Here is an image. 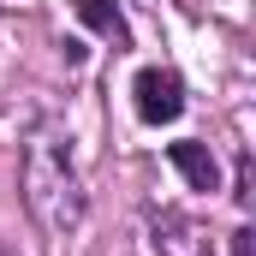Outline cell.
Masks as SVG:
<instances>
[{
	"label": "cell",
	"mask_w": 256,
	"mask_h": 256,
	"mask_svg": "<svg viewBox=\"0 0 256 256\" xmlns=\"http://www.w3.org/2000/svg\"><path fill=\"white\" fill-rule=\"evenodd\" d=\"M24 208L36 214V226L42 232H78L84 226V185H78V167H72V155H66V137H54L48 126L30 131V143H24Z\"/></svg>",
	"instance_id": "obj_1"
},
{
	"label": "cell",
	"mask_w": 256,
	"mask_h": 256,
	"mask_svg": "<svg viewBox=\"0 0 256 256\" xmlns=\"http://www.w3.org/2000/svg\"><path fill=\"white\" fill-rule=\"evenodd\" d=\"M131 102H137V120L143 126H173L185 114V84L173 66H143L137 84H131Z\"/></svg>",
	"instance_id": "obj_2"
},
{
	"label": "cell",
	"mask_w": 256,
	"mask_h": 256,
	"mask_svg": "<svg viewBox=\"0 0 256 256\" xmlns=\"http://www.w3.org/2000/svg\"><path fill=\"white\" fill-rule=\"evenodd\" d=\"M149 244H155V256H214L208 226L191 220V214H179V208H167V214L149 220Z\"/></svg>",
	"instance_id": "obj_3"
},
{
	"label": "cell",
	"mask_w": 256,
	"mask_h": 256,
	"mask_svg": "<svg viewBox=\"0 0 256 256\" xmlns=\"http://www.w3.org/2000/svg\"><path fill=\"white\" fill-rule=\"evenodd\" d=\"M167 161L185 173L191 191H220V161L208 155V143H167Z\"/></svg>",
	"instance_id": "obj_4"
},
{
	"label": "cell",
	"mask_w": 256,
	"mask_h": 256,
	"mask_svg": "<svg viewBox=\"0 0 256 256\" xmlns=\"http://www.w3.org/2000/svg\"><path fill=\"white\" fill-rule=\"evenodd\" d=\"M72 12H78L96 36H108L114 48H126V42H131V24H126V12H120L114 0H72Z\"/></svg>",
	"instance_id": "obj_5"
},
{
	"label": "cell",
	"mask_w": 256,
	"mask_h": 256,
	"mask_svg": "<svg viewBox=\"0 0 256 256\" xmlns=\"http://www.w3.org/2000/svg\"><path fill=\"white\" fill-rule=\"evenodd\" d=\"M0 256H6V250H0Z\"/></svg>",
	"instance_id": "obj_6"
}]
</instances>
